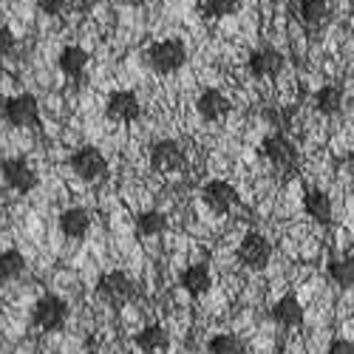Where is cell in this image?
I'll use <instances>...</instances> for the list:
<instances>
[{"mask_svg":"<svg viewBox=\"0 0 354 354\" xmlns=\"http://www.w3.org/2000/svg\"><path fill=\"white\" fill-rule=\"evenodd\" d=\"M185 63H187V48L176 37L159 40L147 48V66H151L156 74H176Z\"/></svg>","mask_w":354,"mask_h":354,"instance_id":"obj_1","label":"cell"},{"mask_svg":"<svg viewBox=\"0 0 354 354\" xmlns=\"http://www.w3.org/2000/svg\"><path fill=\"white\" fill-rule=\"evenodd\" d=\"M261 153H263V159H267L275 170H281L283 176L295 173V170H298V165H301L295 145L286 136H281V133H272V136L263 139L261 142Z\"/></svg>","mask_w":354,"mask_h":354,"instance_id":"obj_2","label":"cell"},{"mask_svg":"<svg viewBox=\"0 0 354 354\" xmlns=\"http://www.w3.org/2000/svg\"><path fill=\"white\" fill-rule=\"evenodd\" d=\"M68 165L82 182H91V185L105 182V176H108V159L91 145L77 147V151L71 153V159H68Z\"/></svg>","mask_w":354,"mask_h":354,"instance_id":"obj_3","label":"cell"},{"mask_svg":"<svg viewBox=\"0 0 354 354\" xmlns=\"http://www.w3.org/2000/svg\"><path fill=\"white\" fill-rule=\"evenodd\" d=\"M35 323L46 332H60L68 323V304L60 298V295H43V298L35 304Z\"/></svg>","mask_w":354,"mask_h":354,"instance_id":"obj_4","label":"cell"},{"mask_svg":"<svg viewBox=\"0 0 354 354\" xmlns=\"http://www.w3.org/2000/svg\"><path fill=\"white\" fill-rule=\"evenodd\" d=\"M133 292H136L133 281H131L125 272H120V270L105 272V275L97 281V295H100L105 304H111V306H125V304H131V301H133Z\"/></svg>","mask_w":354,"mask_h":354,"instance_id":"obj_5","label":"cell"},{"mask_svg":"<svg viewBox=\"0 0 354 354\" xmlns=\"http://www.w3.org/2000/svg\"><path fill=\"white\" fill-rule=\"evenodd\" d=\"M3 116L15 128H32L40 125V102L35 94H17L3 102Z\"/></svg>","mask_w":354,"mask_h":354,"instance_id":"obj_6","label":"cell"},{"mask_svg":"<svg viewBox=\"0 0 354 354\" xmlns=\"http://www.w3.org/2000/svg\"><path fill=\"white\" fill-rule=\"evenodd\" d=\"M239 261L247 270H263L272 261V241L261 232H247L239 244Z\"/></svg>","mask_w":354,"mask_h":354,"instance_id":"obj_7","label":"cell"},{"mask_svg":"<svg viewBox=\"0 0 354 354\" xmlns=\"http://www.w3.org/2000/svg\"><path fill=\"white\" fill-rule=\"evenodd\" d=\"M201 201L207 204V207L216 213V216H227L230 210L239 207V193H235V187L224 179H213L201 187Z\"/></svg>","mask_w":354,"mask_h":354,"instance_id":"obj_8","label":"cell"},{"mask_svg":"<svg viewBox=\"0 0 354 354\" xmlns=\"http://www.w3.org/2000/svg\"><path fill=\"white\" fill-rule=\"evenodd\" d=\"M0 170H3L6 185L12 190H17V193H32L37 187V182H40L35 167L28 165L26 159H6L3 165H0Z\"/></svg>","mask_w":354,"mask_h":354,"instance_id":"obj_9","label":"cell"},{"mask_svg":"<svg viewBox=\"0 0 354 354\" xmlns=\"http://www.w3.org/2000/svg\"><path fill=\"white\" fill-rule=\"evenodd\" d=\"M105 113L111 122H136L142 113L139 97L133 91H113L105 102Z\"/></svg>","mask_w":354,"mask_h":354,"instance_id":"obj_10","label":"cell"},{"mask_svg":"<svg viewBox=\"0 0 354 354\" xmlns=\"http://www.w3.org/2000/svg\"><path fill=\"white\" fill-rule=\"evenodd\" d=\"M185 165V151H182V145L179 142H173V139H162L151 147V167L156 173H173V170H179Z\"/></svg>","mask_w":354,"mask_h":354,"instance_id":"obj_11","label":"cell"},{"mask_svg":"<svg viewBox=\"0 0 354 354\" xmlns=\"http://www.w3.org/2000/svg\"><path fill=\"white\" fill-rule=\"evenodd\" d=\"M196 111H198L201 120L218 122L230 113V100L218 91V88H204V91L198 94V100H196Z\"/></svg>","mask_w":354,"mask_h":354,"instance_id":"obj_12","label":"cell"},{"mask_svg":"<svg viewBox=\"0 0 354 354\" xmlns=\"http://www.w3.org/2000/svg\"><path fill=\"white\" fill-rule=\"evenodd\" d=\"M179 283L185 286V292L190 295V298H201L204 292H210L213 286V272H210V263H190V267L179 275Z\"/></svg>","mask_w":354,"mask_h":354,"instance_id":"obj_13","label":"cell"},{"mask_svg":"<svg viewBox=\"0 0 354 354\" xmlns=\"http://www.w3.org/2000/svg\"><path fill=\"white\" fill-rule=\"evenodd\" d=\"M250 71H252V77H258V80L278 77V74L283 71V54L275 51V48L252 51V57H250Z\"/></svg>","mask_w":354,"mask_h":354,"instance_id":"obj_14","label":"cell"},{"mask_svg":"<svg viewBox=\"0 0 354 354\" xmlns=\"http://www.w3.org/2000/svg\"><path fill=\"white\" fill-rule=\"evenodd\" d=\"M272 320L278 323V326H283V329L301 326V323H304V306H301V301L295 298V295H283V298L275 301V306H272Z\"/></svg>","mask_w":354,"mask_h":354,"instance_id":"obj_15","label":"cell"},{"mask_svg":"<svg viewBox=\"0 0 354 354\" xmlns=\"http://www.w3.org/2000/svg\"><path fill=\"white\" fill-rule=\"evenodd\" d=\"M133 343L145 354H165L170 346V335L165 332V326H159V323H151V326H145L142 332L133 335Z\"/></svg>","mask_w":354,"mask_h":354,"instance_id":"obj_16","label":"cell"},{"mask_svg":"<svg viewBox=\"0 0 354 354\" xmlns=\"http://www.w3.org/2000/svg\"><path fill=\"white\" fill-rule=\"evenodd\" d=\"M304 210H306V216H309L312 221H317V224H329L332 216H335L332 198L323 193V190H309V193L304 196Z\"/></svg>","mask_w":354,"mask_h":354,"instance_id":"obj_17","label":"cell"},{"mask_svg":"<svg viewBox=\"0 0 354 354\" xmlns=\"http://www.w3.org/2000/svg\"><path fill=\"white\" fill-rule=\"evenodd\" d=\"M60 230L66 239H85L88 230H91V216L82 207H68L63 216H60Z\"/></svg>","mask_w":354,"mask_h":354,"instance_id":"obj_18","label":"cell"},{"mask_svg":"<svg viewBox=\"0 0 354 354\" xmlns=\"http://www.w3.org/2000/svg\"><path fill=\"white\" fill-rule=\"evenodd\" d=\"M57 63H60V71L71 80L82 77V71L88 68V51L80 48V46H66L60 51V57H57Z\"/></svg>","mask_w":354,"mask_h":354,"instance_id":"obj_19","label":"cell"},{"mask_svg":"<svg viewBox=\"0 0 354 354\" xmlns=\"http://www.w3.org/2000/svg\"><path fill=\"white\" fill-rule=\"evenodd\" d=\"M301 20L309 28H323L332 20L329 0H301Z\"/></svg>","mask_w":354,"mask_h":354,"instance_id":"obj_20","label":"cell"},{"mask_svg":"<svg viewBox=\"0 0 354 354\" xmlns=\"http://www.w3.org/2000/svg\"><path fill=\"white\" fill-rule=\"evenodd\" d=\"M329 278L337 286L351 289V283H354V261H351V255H332L329 258Z\"/></svg>","mask_w":354,"mask_h":354,"instance_id":"obj_21","label":"cell"},{"mask_svg":"<svg viewBox=\"0 0 354 354\" xmlns=\"http://www.w3.org/2000/svg\"><path fill=\"white\" fill-rule=\"evenodd\" d=\"M315 105L320 113H337L343 108V91L337 85H320L315 91Z\"/></svg>","mask_w":354,"mask_h":354,"instance_id":"obj_22","label":"cell"},{"mask_svg":"<svg viewBox=\"0 0 354 354\" xmlns=\"http://www.w3.org/2000/svg\"><path fill=\"white\" fill-rule=\"evenodd\" d=\"M136 230H139V235H147V239H153V235H162V232H167V216L159 213V210L139 213Z\"/></svg>","mask_w":354,"mask_h":354,"instance_id":"obj_23","label":"cell"},{"mask_svg":"<svg viewBox=\"0 0 354 354\" xmlns=\"http://www.w3.org/2000/svg\"><path fill=\"white\" fill-rule=\"evenodd\" d=\"M241 9V0H204L201 3V15L207 20H224L232 17Z\"/></svg>","mask_w":354,"mask_h":354,"instance_id":"obj_24","label":"cell"},{"mask_svg":"<svg viewBox=\"0 0 354 354\" xmlns=\"http://www.w3.org/2000/svg\"><path fill=\"white\" fill-rule=\"evenodd\" d=\"M26 270V261L17 250H3L0 252V281H15Z\"/></svg>","mask_w":354,"mask_h":354,"instance_id":"obj_25","label":"cell"},{"mask_svg":"<svg viewBox=\"0 0 354 354\" xmlns=\"http://www.w3.org/2000/svg\"><path fill=\"white\" fill-rule=\"evenodd\" d=\"M244 348H241V340L235 337V335H216V337H210V343H207V354H241Z\"/></svg>","mask_w":354,"mask_h":354,"instance_id":"obj_26","label":"cell"},{"mask_svg":"<svg viewBox=\"0 0 354 354\" xmlns=\"http://www.w3.org/2000/svg\"><path fill=\"white\" fill-rule=\"evenodd\" d=\"M12 51H15V35L9 32V28L0 26V60H3V57H9Z\"/></svg>","mask_w":354,"mask_h":354,"instance_id":"obj_27","label":"cell"},{"mask_svg":"<svg viewBox=\"0 0 354 354\" xmlns=\"http://www.w3.org/2000/svg\"><path fill=\"white\" fill-rule=\"evenodd\" d=\"M66 3H68V0H37L40 12H46V15H60L66 9Z\"/></svg>","mask_w":354,"mask_h":354,"instance_id":"obj_28","label":"cell"},{"mask_svg":"<svg viewBox=\"0 0 354 354\" xmlns=\"http://www.w3.org/2000/svg\"><path fill=\"white\" fill-rule=\"evenodd\" d=\"M329 354H354V343L346 337H335L329 343Z\"/></svg>","mask_w":354,"mask_h":354,"instance_id":"obj_29","label":"cell"},{"mask_svg":"<svg viewBox=\"0 0 354 354\" xmlns=\"http://www.w3.org/2000/svg\"><path fill=\"white\" fill-rule=\"evenodd\" d=\"M0 346H3V337H0Z\"/></svg>","mask_w":354,"mask_h":354,"instance_id":"obj_30","label":"cell"},{"mask_svg":"<svg viewBox=\"0 0 354 354\" xmlns=\"http://www.w3.org/2000/svg\"><path fill=\"white\" fill-rule=\"evenodd\" d=\"M131 3H139V0H131Z\"/></svg>","mask_w":354,"mask_h":354,"instance_id":"obj_31","label":"cell"},{"mask_svg":"<svg viewBox=\"0 0 354 354\" xmlns=\"http://www.w3.org/2000/svg\"><path fill=\"white\" fill-rule=\"evenodd\" d=\"M85 354H94V351H85Z\"/></svg>","mask_w":354,"mask_h":354,"instance_id":"obj_32","label":"cell"}]
</instances>
